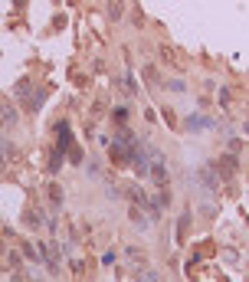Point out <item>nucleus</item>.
I'll return each instance as SVG.
<instances>
[{
  "label": "nucleus",
  "mask_w": 249,
  "mask_h": 282,
  "mask_svg": "<svg viewBox=\"0 0 249 282\" xmlns=\"http://www.w3.org/2000/svg\"><path fill=\"white\" fill-rule=\"evenodd\" d=\"M197 177L204 181L206 190H217V177H213V171H210V164H206V167H200V171H197Z\"/></svg>",
  "instance_id": "20e7f679"
},
{
  "label": "nucleus",
  "mask_w": 249,
  "mask_h": 282,
  "mask_svg": "<svg viewBox=\"0 0 249 282\" xmlns=\"http://www.w3.org/2000/svg\"><path fill=\"white\" fill-rule=\"evenodd\" d=\"M69 161L82 164V148H79V144H69Z\"/></svg>",
  "instance_id": "f8f14e48"
},
{
  "label": "nucleus",
  "mask_w": 249,
  "mask_h": 282,
  "mask_svg": "<svg viewBox=\"0 0 249 282\" xmlns=\"http://www.w3.org/2000/svg\"><path fill=\"white\" fill-rule=\"evenodd\" d=\"M128 194H131V204H141V207H151V200H148V194L141 190L138 184L135 187H128Z\"/></svg>",
  "instance_id": "39448f33"
},
{
  "label": "nucleus",
  "mask_w": 249,
  "mask_h": 282,
  "mask_svg": "<svg viewBox=\"0 0 249 282\" xmlns=\"http://www.w3.org/2000/svg\"><path fill=\"white\" fill-rule=\"evenodd\" d=\"M112 118H115V125H125V121H128V112H125V109H115V112H112Z\"/></svg>",
  "instance_id": "ddd939ff"
},
{
  "label": "nucleus",
  "mask_w": 249,
  "mask_h": 282,
  "mask_svg": "<svg viewBox=\"0 0 249 282\" xmlns=\"http://www.w3.org/2000/svg\"><path fill=\"white\" fill-rule=\"evenodd\" d=\"M187 128H206V118H204V115H197V112H194V115L187 118Z\"/></svg>",
  "instance_id": "9b49d317"
},
{
  "label": "nucleus",
  "mask_w": 249,
  "mask_h": 282,
  "mask_svg": "<svg viewBox=\"0 0 249 282\" xmlns=\"http://www.w3.org/2000/svg\"><path fill=\"white\" fill-rule=\"evenodd\" d=\"M72 144V128H69V121H56V148L66 151Z\"/></svg>",
  "instance_id": "f03ea898"
},
{
  "label": "nucleus",
  "mask_w": 249,
  "mask_h": 282,
  "mask_svg": "<svg viewBox=\"0 0 249 282\" xmlns=\"http://www.w3.org/2000/svg\"><path fill=\"white\" fill-rule=\"evenodd\" d=\"M187 223H190V213H184V217H181V227H177V233H181V239H184V233H187Z\"/></svg>",
  "instance_id": "2eb2a0df"
},
{
  "label": "nucleus",
  "mask_w": 249,
  "mask_h": 282,
  "mask_svg": "<svg viewBox=\"0 0 249 282\" xmlns=\"http://www.w3.org/2000/svg\"><path fill=\"white\" fill-rule=\"evenodd\" d=\"M148 174H151V181L158 187L167 184V161H164L161 151H151V171H148Z\"/></svg>",
  "instance_id": "f257e3e1"
},
{
  "label": "nucleus",
  "mask_w": 249,
  "mask_h": 282,
  "mask_svg": "<svg viewBox=\"0 0 249 282\" xmlns=\"http://www.w3.org/2000/svg\"><path fill=\"white\" fill-rule=\"evenodd\" d=\"M10 151H13V148H10V144H7L3 138H0V171L7 167V158H10Z\"/></svg>",
  "instance_id": "1a4fd4ad"
},
{
  "label": "nucleus",
  "mask_w": 249,
  "mask_h": 282,
  "mask_svg": "<svg viewBox=\"0 0 249 282\" xmlns=\"http://www.w3.org/2000/svg\"><path fill=\"white\" fill-rule=\"evenodd\" d=\"M49 200H53V204H56V207L63 204V190H59V187H56V184H53V187H49Z\"/></svg>",
  "instance_id": "4468645a"
},
{
  "label": "nucleus",
  "mask_w": 249,
  "mask_h": 282,
  "mask_svg": "<svg viewBox=\"0 0 249 282\" xmlns=\"http://www.w3.org/2000/svg\"><path fill=\"white\" fill-rule=\"evenodd\" d=\"M131 220H135V227H144V223H148V220H144V210H141V204L131 207Z\"/></svg>",
  "instance_id": "6e6552de"
},
{
  "label": "nucleus",
  "mask_w": 249,
  "mask_h": 282,
  "mask_svg": "<svg viewBox=\"0 0 249 282\" xmlns=\"http://www.w3.org/2000/svg\"><path fill=\"white\" fill-rule=\"evenodd\" d=\"M109 17L112 20H121V17H125V3H121V0H109Z\"/></svg>",
  "instance_id": "423d86ee"
},
{
  "label": "nucleus",
  "mask_w": 249,
  "mask_h": 282,
  "mask_svg": "<svg viewBox=\"0 0 249 282\" xmlns=\"http://www.w3.org/2000/svg\"><path fill=\"white\" fill-rule=\"evenodd\" d=\"M40 223H43V213H36V210H26V227L36 230Z\"/></svg>",
  "instance_id": "0eeeda50"
},
{
  "label": "nucleus",
  "mask_w": 249,
  "mask_h": 282,
  "mask_svg": "<svg viewBox=\"0 0 249 282\" xmlns=\"http://www.w3.org/2000/svg\"><path fill=\"white\" fill-rule=\"evenodd\" d=\"M59 167H63V151L56 148V151L49 154V171H59Z\"/></svg>",
  "instance_id": "9d476101"
},
{
  "label": "nucleus",
  "mask_w": 249,
  "mask_h": 282,
  "mask_svg": "<svg viewBox=\"0 0 249 282\" xmlns=\"http://www.w3.org/2000/svg\"><path fill=\"white\" fill-rule=\"evenodd\" d=\"M171 89H174V92H187V86L181 82V79H174V82H171Z\"/></svg>",
  "instance_id": "dca6fc26"
},
{
  "label": "nucleus",
  "mask_w": 249,
  "mask_h": 282,
  "mask_svg": "<svg viewBox=\"0 0 249 282\" xmlns=\"http://www.w3.org/2000/svg\"><path fill=\"white\" fill-rule=\"evenodd\" d=\"M217 174L223 177V181H229V177L236 174V158H233V154H220V161H217Z\"/></svg>",
  "instance_id": "7ed1b4c3"
},
{
  "label": "nucleus",
  "mask_w": 249,
  "mask_h": 282,
  "mask_svg": "<svg viewBox=\"0 0 249 282\" xmlns=\"http://www.w3.org/2000/svg\"><path fill=\"white\" fill-rule=\"evenodd\" d=\"M246 135H249V121H246Z\"/></svg>",
  "instance_id": "f3484780"
}]
</instances>
